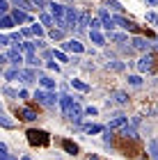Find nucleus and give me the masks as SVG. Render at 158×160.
<instances>
[{
	"mask_svg": "<svg viewBox=\"0 0 158 160\" xmlns=\"http://www.w3.org/2000/svg\"><path fill=\"white\" fill-rule=\"evenodd\" d=\"M7 160H18V158H16V156H12V153H9V158H7Z\"/></svg>",
	"mask_w": 158,
	"mask_h": 160,
	"instance_id": "obj_47",
	"label": "nucleus"
},
{
	"mask_svg": "<svg viewBox=\"0 0 158 160\" xmlns=\"http://www.w3.org/2000/svg\"><path fill=\"white\" fill-rule=\"evenodd\" d=\"M126 121H128V117H124V114H117V117H115L110 123H108V128H110V130H115V128H121Z\"/></svg>",
	"mask_w": 158,
	"mask_h": 160,
	"instance_id": "obj_19",
	"label": "nucleus"
},
{
	"mask_svg": "<svg viewBox=\"0 0 158 160\" xmlns=\"http://www.w3.org/2000/svg\"><path fill=\"white\" fill-rule=\"evenodd\" d=\"M108 7H110V9H115V12H124V5L121 2H117V0H108Z\"/></svg>",
	"mask_w": 158,
	"mask_h": 160,
	"instance_id": "obj_34",
	"label": "nucleus"
},
{
	"mask_svg": "<svg viewBox=\"0 0 158 160\" xmlns=\"http://www.w3.org/2000/svg\"><path fill=\"white\" fill-rule=\"evenodd\" d=\"M89 39H92V43H96L99 48L105 46V34H101V30H89Z\"/></svg>",
	"mask_w": 158,
	"mask_h": 160,
	"instance_id": "obj_13",
	"label": "nucleus"
},
{
	"mask_svg": "<svg viewBox=\"0 0 158 160\" xmlns=\"http://www.w3.org/2000/svg\"><path fill=\"white\" fill-rule=\"evenodd\" d=\"M3 94H5V96H9V98H18V92H14L12 87H7V85L3 87Z\"/></svg>",
	"mask_w": 158,
	"mask_h": 160,
	"instance_id": "obj_36",
	"label": "nucleus"
},
{
	"mask_svg": "<svg viewBox=\"0 0 158 160\" xmlns=\"http://www.w3.org/2000/svg\"><path fill=\"white\" fill-rule=\"evenodd\" d=\"M12 14V18L16 21V25H21V23H32V16H30V12H25V9H18V7H14V9L9 12Z\"/></svg>",
	"mask_w": 158,
	"mask_h": 160,
	"instance_id": "obj_7",
	"label": "nucleus"
},
{
	"mask_svg": "<svg viewBox=\"0 0 158 160\" xmlns=\"http://www.w3.org/2000/svg\"><path fill=\"white\" fill-rule=\"evenodd\" d=\"M131 43H133V48H135V50H142V53H149V50H154L151 39H149V37H142V34H135Z\"/></svg>",
	"mask_w": 158,
	"mask_h": 160,
	"instance_id": "obj_4",
	"label": "nucleus"
},
{
	"mask_svg": "<svg viewBox=\"0 0 158 160\" xmlns=\"http://www.w3.org/2000/svg\"><path fill=\"white\" fill-rule=\"evenodd\" d=\"M103 128H105V126H101V123H85V126H83V130H85L87 135H96V133H103Z\"/></svg>",
	"mask_w": 158,
	"mask_h": 160,
	"instance_id": "obj_18",
	"label": "nucleus"
},
{
	"mask_svg": "<svg viewBox=\"0 0 158 160\" xmlns=\"http://www.w3.org/2000/svg\"><path fill=\"white\" fill-rule=\"evenodd\" d=\"M25 62L30 64V67H34V69H39V67H41V60H39V57L34 55V53H30V55H25Z\"/></svg>",
	"mask_w": 158,
	"mask_h": 160,
	"instance_id": "obj_27",
	"label": "nucleus"
},
{
	"mask_svg": "<svg viewBox=\"0 0 158 160\" xmlns=\"http://www.w3.org/2000/svg\"><path fill=\"white\" fill-rule=\"evenodd\" d=\"M0 112H3V103H0Z\"/></svg>",
	"mask_w": 158,
	"mask_h": 160,
	"instance_id": "obj_50",
	"label": "nucleus"
},
{
	"mask_svg": "<svg viewBox=\"0 0 158 160\" xmlns=\"http://www.w3.org/2000/svg\"><path fill=\"white\" fill-rule=\"evenodd\" d=\"M126 80H128V85H131V87H142V78L140 76H128Z\"/></svg>",
	"mask_w": 158,
	"mask_h": 160,
	"instance_id": "obj_33",
	"label": "nucleus"
},
{
	"mask_svg": "<svg viewBox=\"0 0 158 160\" xmlns=\"http://www.w3.org/2000/svg\"><path fill=\"white\" fill-rule=\"evenodd\" d=\"M62 149L67 151V153H71V156H78V144L76 142H71V140H62Z\"/></svg>",
	"mask_w": 158,
	"mask_h": 160,
	"instance_id": "obj_16",
	"label": "nucleus"
},
{
	"mask_svg": "<svg viewBox=\"0 0 158 160\" xmlns=\"http://www.w3.org/2000/svg\"><path fill=\"white\" fill-rule=\"evenodd\" d=\"M46 67L51 69V71H55V73H57V71H60V64H55L53 60H48V64H46Z\"/></svg>",
	"mask_w": 158,
	"mask_h": 160,
	"instance_id": "obj_42",
	"label": "nucleus"
},
{
	"mask_svg": "<svg viewBox=\"0 0 158 160\" xmlns=\"http://www.w3.org/2000/svg\"><path fill=\"white\" fill-rule=\"evenodd\" d=\"M108 69H112V71H124L126 69V64L121 62V60H110V57H108Z\"/></svg>",
	"mask_w": 158,
	"mask_h": 160,
	"instance_id": "obj_22",
	"label": "nucleus"
},
{
	"mask_svg": "<svg viewBox=\"0 0 158 160\" xmlns=\"http://www.w3.org/2000/svg\"><path fill=\"white\" fill-rule=\"evenodd\" d=\"M53 60H60V62L67 64V62H71V57L64 53V50H53Z\"/></svg>",
	"mask_w": 158,
	"mask_h": 160,
	"instance_id": "obj_28",
	"label": "nucleus"
},
{
	"mask_svg": "<svg viewBox=\"0 0 158 160\" xmlns=\"http://www.w3.org/2000/svg\"><path fill=\"white\" fill-rule=\"evenodd\" d=\"M28 142L32 144V147H48L51 144V135L46 133V130H41V128H28Z\"/></svg>",
	"mask_w": 158,
	"mask_h": 160,
	"instance_id": "obj_1",
	"label": "nucleus"
},
{
	"mask_svg": "<svg viewBox=\"0 0 158 160\" xmlns=\"http://www.w3.org/2000/svg\"><path fill=\"white\" fill-rule=\"evenodd\" d=\"M89 25H92L89 30H101V28H103V25H101V18H92V21H89Z\"/></svg>",
	"mask_w": 158,
	"mask_h": 160,
	"instance_id": "obj_40",
	"label": "nucleus"
},
{
	"mask_svg": "<svg viewBox=\"0 0 158 160\" xmlns=\"http://www.w3.org/2000/svg\"><path fill=\"white\" fill-rule=\"evenodd\" d=\"M105 39H110V41H115V43H124V41H128V34H121V32H108V37Z\"/></svg>",
	"mask_w": 158,
	"mask_h": 160,
	"instance_id": "obj_20",
	"label": "nucleus"
},
{
	"mask_svg": "<svg viewBox=\"0 0 158 160\" xmlns=\"http://www.w3.org/2000/svg\"><path fill=\"white\" fill-rule=\"evenodd\" d=\"M7 62H9L12 67H21V64L25 62V57H23V53L18 50V46H14V48L7 50Z\"/></svg>",
	"mask_w": 158,
	"mask_h": 160,
	"instance_id": "obj_5",
	"label": "nucleus"
},
{
	"mask_svg": "<svg viewBox=\"0 0 158 160\" xmlns=\"http://www.w3.org/2000/svg\"><path fill=\"white\" fill-rule=\"evenodd\" d=\"M99 18H101V25L105 28L108 32H110L112 28H117V25H115V16H112L108 9H99Z\"/></svg>",
	"mask_w": 158,
	"mask_h": 160,
	"instance_id": "obj_9",
	"label": "nucleus"
},
{
	"mask_svg": "<svg viewBox=\"0 0 158 160\" xmlns=\"http://www.w3.org/2000/svg\"><path fill=\"white\" fill-rule=\"evenodd\" d=\"M16 117H21L23 121H34L39 117V112L34 110L32 105H23V108H18V110H16Z\"/></svg>",
	"mask_w": 158,
	"mask_h": 160,
	"instance_id": "obj_8",
	"label": "nucleus"
},
{
	"mask_svg": "<svg viewBox=\"0 0 158 160\" xmlns=\"http://www.w3.org/2000/svg\"><path fill=\"white\" fill-rule=\"evenodd\" d=\"M121 137H126V140H138V130H135V126L133 123H124V126H121V133H119Z\"/></svg>",
	"mask_w": 158,
	"mask_h": 160,
	"instance_id": "obj_10",
	"label": "nucleus"
},
{
	"mask_svg": "<svg viewBox=\"0 0 158 160\" xmlns=\"http://www.w3.org/2000/svg\"><path fill=\"white\" fill-rule=\"evenodd\" d=\"M9 5L18 7V9H25V12H34V9H37L32 0H9Z\"/></svg>",
	"mask_w": 158,
	"mask_h": 160,
	"instance_id": "obj_12",
	"label": "nucleus"
},
{
	"mask_svg": "<svg viewBox=\"0 0 158 160\" xmlns=\"http://www.w3.org/2000/svg\"><path fill=\"white\" fill-rule=\"evenodd\" d=\"M14 25H16V21L12 18V14H5V16H0V30H12Z\"/></svg>",
	"mask_w": 158,
	"mask_h": 160,
	"instance_id": "obj_14",
	"label": "nucleus"
},
{
	"mask_svg": "<svg viewBox=\"0 0 158 160\" xmlns=\"http://www.w3.org/2000/svg\"><path fill=\"white\" fill-rule=\"evenodd\" d=\"M145 18H147V23H151L154 28H158V14H156V12H147Z\"/></svg>",
	"mask_w": 158,
	"mask_h": 160,
	"instance_id": "obj_30",
	"label": "nucleus"
},
{
	"mask_svg": "<svg viewBox=\"0 0 158 160\" xmlns=\"http://www.w3.org/2000/svg\"><path fill=\"white\" fill-rule=\"evenodd\" d=\"M21 160H32V158H30V156H23V158H21Z\"/></svg>",
	"mask_w": 158,
	"mask_h": 160,
	"instance_id": "obj_49",
	"label": "nucleus"
},
{
	"mask_svg": "<svg viewBox=\"0 0 158 160\" xmlns=\"http://www.w3.org/2000/svg\"><path fill=\"white\" fill-rule=\"evenodd\" d=\"M9 158V151H7V144L0 142V160H7Z\"/></svg>",
	"mask_w": 158,
	"mask_h": 160,
	"instance_id": "obj_38",
	"label": "nucleus"
},
{
	"mask_svg": "<svg viewBox=\"0 0 158 160\" xmlns=\"http://www.w3.org/2000/svg\"><path fill=\"white\" fill-rule=\"evenodd\" d=\"M147 7H158V0H145Z\"/></svg>",
	"mask_w": 158,
	"mask_h": 160,
	"instance_id": "obj_45",
	"label": "nucleus"
},
{
	"mask_svg": "<svg viewBox=\"0 0 158 160\" xmlns=\"http://www.w3.org/2000/svg\"><path fill=\"white\" fill-rule=\"evenodd\" d=\"M110 98H112V103H119V105H126L128 103V94L126 92H112Z\"/></svg>",
	"mask_w": 158,
	"mask_h": 160,
	"instance_id": "obj_15",
	"label": "nucleus"
},
{
	"mask_svg": "<svg viewBox=\"0 0 158 160\" xmlns=\"http://www.w3.org/2000/svg\"><path fill=\"white\" fill-rule=\"evenodd\" d=\"M149 153H151L154 160H158V142H156V140L149 142Z\"/></svg>",
	"mask_w": 158,
	"mask_h": 160,
	"instance_id": "obj_32",
	"label": "nucleus"
},
{
	"mask_svg": "<svg viewBox=\"0 0 158 160\" xmlns=\"http://www.w3.org/2000/svg\"><path fill=\"white\" fill-rule=\"evenodd\" d=\"M96 112H99L96 108H85V117H94Z\"/></svg>",
	"mask_w": 158,
	"mask_h": 160,
	"instance_id": "obj_43",
	"label": "nucleus"
},
{
	"mask_svg": "<svg viewBox=\"0 0 158 160\" xmlns=\"http://www.w3.org/2000/svg\"><path fill=\"white\" fill-rule=\"evenodd\" d=\"M71 87L78 92H89V85H85L83 80H78V78H71Z\"/></svg>",
	"mask_w": 158,
	"mask_h": 160,
	"instance_id": "obj_26",
	"label": "nucleus"
},
{
	"mask_svg": "<svg viewBox=\"0 0 158 160\" xmlns=\"http://www.w3.org/2000/svg\"><path fill=\"white\" fill-rule=\"evenodd\" d=\"M21 34H23V37H30L32 32H30V28H23V30H21Z\"/></svg>",
	"mask_w": 158,
	"mask_h": 160,
	"instance_id": "obj_46",
	"label": "nucleus"
},
{
	"mask_svg": "<svg viewBox=\"0 0 158 160\" xmlns=\"http://www.w3.org/2000/svg\"><path fill=\"white\" fill-rule=\"evenodd\" d=\"M0 46H12V41H9L7 34H0Z\"/></svg>",
	"mask_w": 158,
	"mask_h": 160,
	"instance_id": "obj_41",
	"label": "nucleus"
},
{
	"mask_svg": "<svg viewBox=\"0 0 158 160\" xmlns=\"http://www.w3.org/2000/svg\"><path fill=\"white\" fill-rule=\"evenodd\" d=\"M7 12H9V0H0V16H5Z\"/></svg>",
	"mask_w": 158,
	"mask_h": 160,
	"instance_id": "obj_39",
	"label": "nucleus"
},
{
	"mask_svg": "<svg viewBox=\"0 0 158 160\" xmlns=\"http://www.w3.org/2000/svg\"><path fill=\"white\" fill-rule=\"evenodd\" d=\"M87 160H99V156H89V158H87Z\"/></svg>",
	"mask_w": 158,
	"mask_h": 160,
	"instance_id": "obj_48",
	"label": "nucleus"
},
{
	"mask_svg": "<svg viewBox=\"0 0 158 160\" xmlns=\"http://www.w3.org/2000/svg\"><path fill=\"white\" fill-rule=\"evenodd\" d=\"M18 50L21 53H25V55H30L37 50V46H34V41H25V43H18Z\"/></svg>",
	"mask_w": 158,
	"mask_h": 160,
	"instance_id": "obj_24",
	"label": "nucleus"
},
{
	"mask_svg": "<svg viewBox=\"0 0 158 160\" xmlns=\"http://www.w3.org/2000/svg\"><path fill=\"white\" fill-rule=\"evenodd\" d=\"M112 140H115L112 130H110V128H103V142H105V144H112Z\"/></svg>",
	"mask_w": 158,
	"mask_h": 160,
	"instance_id": "obj_35",
	"label": "nucleus"
},
{
	"mask_svg": "<svg viewBox=\"0 0 158 160\" xmlns=\"http://www.w3.org/2000/svg\"><path fill=\"white\" fill-rule=\"evenodd\" d=\"M0 126H3V128H7V130H12L14 126H16V123H14V119H9V117H7L5 112H0Z\"/></svg>",
	"mask_w": 158,
	"mask_h": 160,
	"instance_id": "obj_25",
	"label": "nucleus"
},
{
	"mask_svg": "<svg viewBox=\"0 0 158 160\" xmlns=\"http://www.w3.org/2000/svg\"><path fill=\"white\" fill-rule=\"evenodd\" d=\"M64 32H67V30H62V28H53V30L48 32V37H51V39H62Z\"/></svg>",
	"mask_w": 158,
	"mask_h": 160,
	"instance_id": "obj_31",
	"label": "nucleus"
},
{
	"mask_svg": "<svg viewBox=\"0 0 158 160\" xmlns=\"http://www.w3.org/2000/svg\"><path fill=\"white\" fill-rule=\"evenodd\" d=\"M62 50L64 53H76V55H80V53H85V46L78 39H67L62 43Z\"/></svg>",
	"mask_w": 158,
	"mask_h": 160,
	"instance_id": "obj_6",
	"label": "nucleus"
},
{
	"mask_svg": "<svg viewBox=\"0 0 158 160\" xmlns=\"http://www.w3.org/2000/svg\"><path fill=\"white\" fill-rule=\"evenodd\" d=\"M3 76H5L7 80H16V78L21 80V67H12V69H7Z\"/></svg>",
	"mask_w": 158,
	"mask_h": 160,
	"instance_id": "obj_21",
	"label": "nucleus"
},
{
	"mask_svg": "<svg viewBox=\"0 0 158 160\" xmlns=\"http://www.w3.org/2000/svg\"><path fill=\"white\" fill-rule=\"evenodd\" d=\"M156 62H158V55L154 53V50H149V53H145V55L138 60L135 67H138L140 73H151V71L156 69Z\"/></svg>",
	"mask_w": 158,
	"mask_h": 160,
	"instance_id": "obj_2",
	"label": "nucleus"
},
{
	"mask_svg": "<svg viewBox=\"0 0 158 160\" xmlns=\"http://www.w3.org/2000/svg\"><path fill=\"white\" fill-rule=\"evenodd\" d=\"M34 98H37V103H41V105H46V108H55L57 105V101H60V98H57L55 96V89L51 92V89H37V92H34Z\"/></svg>",
	"mask_w": 158,
	"mask_h": 160,
	"instance_id": "obj_3",
	"label": "nucleus"
},
{
	"mask_svg": "<svg viewBox=\"0 0 158 160\" xmlns=\"http://www.w3.org/2000/svg\"><path fill=\"white\" fill-rule=\"evenodd\" d=\"M21 37H23L21 32H12V34H9V41H12V46H18V43H21Z\"/></svg>",
	"mask_w": 158,
	"mask_h": 160,
	"instance_id": "obj_37",
	"label": "nucleus"
},
{
	"mask_svg": "<svg viewBox=\"0 0 158 160\" xmlns=\"http://www.w3.org/2000/svg\"><path fill=\"white\" fill-rule=\"evenodd\" d=\"M32 34H37V37H44V25L37 23V21H32V28H30Z\"/></svg>",
	"mask_w": 158,
	"mask_h": 160,
	"instance_id": "obj_29",
	"label": "nucleus"
},
{
	"mask_svg": "<svg viewBox=\"0 0 158 160\" xmlns=\"http://www.w3.org/2000/svg\"><path fill=\"white\" fill-rule=\"evenodd\" d=\"M21 80H23L25 85H32L34 80H37V71H34V67L32 69H21Z\"/></svg>",
	"mask_w": 158,
	"mask_h": 160,
	"instance_id": "obj_11",
	"label": "nucleus"
},
{
	"mask_svg": "<svg viewBox=\"0 0 158 160\" xmlns=\"http://www.w3.org/2000/svg\"><path fill=\"white\" fill-rule=\"evenodd\" d=\"M39 23L44 25V28H51V25L55 23V21H53V16H51V14H46L44 9H41V14H39Z\"/></svg>",
	"mask_w": 158,
	"mask_h": 160,
	"instance_id": "obj_23",
	"label": "nucleus"
},
{
	"mask_svg": "<svg viewBox=\"0 0 158 160\" xmlns=\"http://www.w3.org/2000/svg\"><path fill=\"white\" fill-rule=\"evenodd\" d=\"M39 85L44 87V89H51V92L57 87V82H55V80H53L51 76H39Z\"/></svg>",
	"mask_w": 158,
	"mask_h": 160,
	"instance_id": "obj_17",
	"label": "nucleus"
},
{
	"mask_svg": "<svg viewBox=\"0 0 158 160\" xmlns=\"http://www.w3.org/2000/svg\"><path fill=\"white\" fill-rule=\"evenodd\" d=\"M34 46H37V48H46V41H44V39H41V37H39L37 41H34Z\"/></svg>",
	"mask_w": 158,
	"mask_h": 160,
	"instance_id": "obj_44",
	"label": "nucleus"
},
{
	"mask_svg": "<svg viewBox=\"0 0 158 160\" xmlns=\"http://www.w3.org/2000/svg\"><path fill=\"white\" fill-rule=\"evenodd\" d=\"M154 48H156V50H158V43H156V46H154Z\"/></svg>",
	"mask_w": 158,
	"mask_h": 160,
	"instance_id": "obj_51",
	"label": "nucleus"
}]
</instances>
